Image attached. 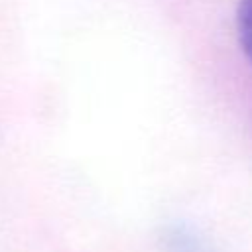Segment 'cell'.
<instances>
[{
  "instance_id": "6da1fadb",
  "label": "cell",
  "mask_w": 252,
  "mask_h": 252,
  "mask_svg": "<svg viewBox=\"0 0 252 252\" xmlns=\"http://www.w3.org/2000/svg\"><path fill=\"white\" fill-rule=\"evenodd\" d=\"M236 30L246 57L252 61V0H240L236 12Z\"/></svg>"
}]
</instances>
